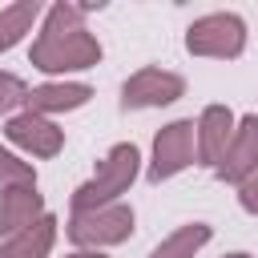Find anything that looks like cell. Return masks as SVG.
<instances>
[{
  "label": "cell",
  "instance_id": "cell-1",
  "mask_svg": "<svg viewBox=\"0 0 258 258\" xmlns=\"http://www.w3.org/2000/svg\"><path fill=\"white\" fill-rule=\"evenodd\" d=\"M93 12V4H52L44 12L40 36L28 48L32 69L48 73V77H64V73H81L101 64V40L85 28V16Z\"/></svg>",
  "mask_w": 258,
  "mask_h": 258
},
{
  "label": "cell",
  "instance_id": "cell-2",
  "mask_svg": "<svg viewBox=\"0 0 258 258\" xmlns=\"http://www.w3.org/2000/svg\"><path fill=\"white\" fill-rule=\"evenodd\" d=\"M137 169H141L137 145H133V141L113 145V149L97 161V173L73 189V214H85V210H101V206L121 202V194H129Z\"/></svg>",
  "mask_w": 258,
  "mask_h": 258
},
{
  "label": "cell",
  "instance_id": "cell-3",
  "mask_svg": "<svg viewBox=\"0 0 258 258\" xmlns=\"http://www.w3.org/2000/svg\"><path fill=\"white\" fill-rule=\"evenodd\" d=\"M185 48L210 60H238L246 52V20L238 12H206L185 28Z\"/></svg>",
  "mask_w": 258,
  "mask_h": 258
},
{
  "label": "cell",
  "instance_id": "cell-4",
  "mask_svg": "<svg viewBox=\"0 0 258 258\" xmlns=\"http://www.w3.org/2000/svg\"><path fill=\"white\" fill-rule=\"evenodd\" d=\"M133 222H137V214L125 202H113V206H101V210H85V214H73L69 218V242L77 250L121 246L133 234Z\"/></svg>",
  "mask_w": 258,
  "mask_h": 258
},
{
  "label": "cell",
  "instance_id": "cell-5",
  "mask_svg": "<svg viewBox=\"0 0 258 258\" xmlns=\"http://www.w3.org/2000/svg\"><path fill=\"white\" fill-rule=\"evenodd\" d=\"M194 161H198V129H194V121H169L153 137V157H149L145 177L153 185H161V181L177 177L181 169H189Z\"/></svg>",
  "mask_w": 258,
  "mask_h": 258
},
{
  "label": "cell",
  "instance_id": "cell-6",
  "mask_svg": "<svg viewBox=\"0 0 258 258\" xmlns=\"http://www.w3.org/2000/svg\"><path fill=\"white\" fill-rule=\"evenodd\" d=\"M185 93V81L169 69H137L125 85H121V109H161L173 105Z\"/></svg>",
  "mask_w": 258,
  "mask_h": 258
},
{
  "label": "cell",
  "instance_id": "cell-7",
  "mask_svg": "<svg viewBox=\"0 0 258 258\" xmlns=\"http://www.w3.org/2000/svg\"><path fill=\"white\" fill-rule=\"evenodd\" d=\"M4 137H8L16 149L32 153V157H56V153L64 149V129H56L48 117L28 113V109H20V113H12V117L4 121Z\"/></svg>",
  "mask_w": 258,
  "mask_h": 258
},
{
  "label": "cell",
  "instance_id": "cell-8",
  "mask_svg": "<svg viewBox=\"0 0 258 258\" xmlns=\"http://www.w3.org/2000/svg\"><path fill=\"white\" fill-rule=\"evenodd\" d=\"M194 129H198V165L218 169V161L226 157V149H230V141H234L238 117H234L226 105H206L202 117L194 121Z\"/></svg>",
  "mask_w": 258,
  "mask_h": 258
},
{
  "label": "cell",
  "instance_id": "cell-9",
  "mask_svg": "<svg viewBox=\"0 0 258 258\" xmlns=\"http://www.w3.org/2000/svg\"><path fill=\"white\" fill-rule=\"evenodd\" d=\"M254 169H258V113H246V117H238L234 141H230V149H226V157L218 161L214 173L230 185H242Z\"/></svg>",
  "mask_w": 258,
  "mask_h": 258
},
{
  "label": "cell",
  "instance_id": "cell-10",
  "mask_svg": "<svg viewBox=\"0 0 258 258\" xmlns=\"http://www.w3.org/2000/svg\"><path fill=\"white\" fill-rule=\"evenodd\" d=\"M40 214H44V198L36 194V185L0 189V246L8 238H16L20 230H28Z\"/></svg>",
  "mask_w": 258,
  "mask_h": 258
},
{
  "label": "cell",
  "instance_id": "cell-11",
  "mask_svg": "<svg viewBox=\"0 0 258 258\" xmlns=\"http://www.w3.org/2000/svg\"><path fill=\"white\" fill-rule=\"evenodd\" d=\"M89 97H93V89L85 81H48V85L28 89L24 109L40 113V117H52V113H73V109L89 105Z\"/></svg>",
  "mask_w": 258,
  "mask_h": 258
},
{
  "label": "cell",
  "instance_id": "cell-12",
  "mask_svg": "<svg viewBox=\"0 0 258 258\" xmlns=\"http://www.w3.org/2000/svg\"><path fill=\"white\" fill-rule=\"evenodd\" d=\"M52 242H56V218L52 214H40L28 230H20L16 238H8L0 246V258H48L52 254Z\"/></svg>",
  "mask_w": 258,
  "mask_h": 258
},
{
  "label": "cell",
  "instance_id": "cell-13",
  "mask_svg": "<svg viewBox=\"0 0 258 258\" xmlns=\"http://www.w3.org/2000/svg\"><path fill=\"white\" fill-rule=\"evenodd\" d=\"M36 16H40V4L36 0H20V4L0 8V52H8L12 44H20L24 32H32Z\"/></svg>",
  "mask_w": 258,
  "mask_h": 258
},
{
  "label": "cell",
  "instance_id": "cell-14",
  "mask_svg": "<svg viewBox=\"0 0 258 258\" xmlns=\"http://www.w3.org/2000/svg\"><path fill=\"white\" fill-rule=\"evenodd\" d=\"M214 238V230L206 226V222H189V226H181V230H173L149 258H194L206 242Z\"/></svg>",
  "mask_w": 258,
  "mask_h": 258
},
{
  "label": "cell",
  "instance_id": "cell-15",
  "mask_svg": "<svg viewBox=\"0 0 258 258\" xmlns=\"http://www.w3.org/2000/svg\"><path fill=\"white\" fill-rule=\"evenodd\" d=\"M16 185H36V169L20 161L12 149H0V189H16Z\"/></svg>",
  "mask_w": 258,
  "mask_h": 258
},
{
  "label": "cell",
  "instance_id": "cell-16",
  "mask_svg": "<svg viewBox=\"0 0 258 258\" xmlns=\"http://www.w3.org/2000/svg\"><path fill=\"white\" fill-rule=\"evenodd\" d=\"M28 101V85L16 73H0V117H12V109H20Z\"/></svg>",
  "mask_w": 258,
  "mask_h": 258
},
{
  "label": "cell",
  "instance_id": "cell-17",
  "mask_svg": "<svg viewBox=\"0 0 258 258\" xmlns=\"http://www.w3.org/2000/svg\"><path fill=\"white\" fill-rule=\"evenodd\" d=\"M238 206H242L246 214H254V218H258V169L238 185Z\"/></svg>",
  "mask_w": 258,
  "mask_h": 258
},
{
  "label": "cell",
  "instance_id": "cell-18",
  "mask_svg": "<svg viewBox=\"0 0 258 258\" xmlns=\"http://www.w3.org/2000/svg\"><path fill=\"white\" fill-rule=\"evenodd\" d=\"M64 258H109L105 250H73V254H64Z\"/></svg>",
  "mask_w": 258,
  "mask_h": 258
},
{
  "label": "cell",
  "instance_id": "cell-19",
  "mask_svg": "<svg viewBox=\"0 0 258 258\" xmlns=\"http://www.w3.org/2000/svg\"><path fill=\"white\" fill-rule=\"evenodd\" d=\"M226 258H254V254H246V250H234V254H226Z\"/></svg>",
  "mask_w": 258,
  "mask_h": 258
}]
</instances>
